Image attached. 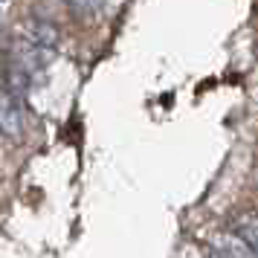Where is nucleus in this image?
Here are the masks:
<instances>
[{"label":"nucleus","mask_w":258,"mask_h":258,"mask_svg":"<svg viewBox=\"0 0 258 258\" xmlns=\"http://www.w3.org/2000/svg\"><path fill=\"white\" fill-rule=\"evenodd\" d=\"M0 137L6 140L24 137V110H21L18 93H12L6 84H0Z\"/></svg>","instance_id":"obj_1"},{"label":"nucleus","mask_w":258,"mask_h":258,"mask_svg":"<svg viewBox=\"0 0 258 258\" xmlns=\"http://www.w3.org/2000/svg\"><path fill=\"white\" fill-rule=\"evenodd\" d=\"M212 258H258L255 249L246 244L238 232H212L206 235Z\"/></svg>","instance_id":"obj_2"},{"label":"nucleus","mask_w":258,"mask_h":258,"mask_svg":"<svg viewBox=\"0 0 258 258\" xmlns=\"http://www.w3.org/2000/svg\"><path fill=\"white\" fill-rule=\"evenodd\" d=\"M21 41L29 44L32 49L44 52V55H52L55 47H58V29L49 24V21H29V24L21 29Z\"/></svg>","instance_id":"obj_3"},{"label":"nucleus","mask_w":258,"mask_h":258,"mask_svg":"<svg viewBox=\"0 0 258 258\" xmlns=\"http://www.w3.org/2000/svg\"><path fill=\"white\" fill-rule=\"evenodd\" d=\"M235 232L241 235L258 255V212H244V215H238V218H235Z\"/></svg>","instance_id":"obj_4"},{"label":"nucleus","mask_w":258,"mask_h":258,"mask_svg":"<svg viewBox=\"0 0 258 258\" xmlns=\"http://www.w3.org/2000/svg\"><path fill=\"white\" fill-rule=\"evenodd\" d=\"M64 3L73 15H82V18H93L107 6V0H64Z\"/></svg>","instance_id":"obj_5"},{"label":"nucleus","mask_w":258,"mask_h":258,"mask_svg":"<svg viewBox=\"0 0 258 258\" xmlns=\"http://www.w3.org/2000/svg\"><path fill=\"white\" fill-rule=\"evenodd\" d=\"M6 76H9V67H6L3 58H0V84H6Z\"/></svg>","instance_id":"obj_6"}]
</instances>
